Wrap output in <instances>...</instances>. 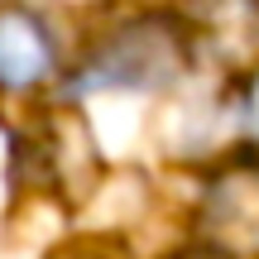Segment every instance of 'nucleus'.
I'll use <instances>...</instances> for the list:
<instances>
[{
	"label": "nucleus",
	"instance_id": "obj_1",
	"mask_svg": "<svg viewBox=\"0 0 259 259\" xmlns=\"http://www.w3.org/2000/svg\"><path fill=\"white\" fill-rule=\"evenodd\" d=\"M192 29L178 15H135L92 48L67 92H163L192 67Z\"/></svg>",
	"mask_w": 259,
	"mask_h": 259
},
{
	"label": "nucleus",
	"instance_id": "obj_2",
	"mask_svg": "<svg viewBox=\"0 0 259 259\" xmlns=\"http://www.w3.org/2000/svg\"><path fill=\"white\" fill-rule=\"evenodd\" d=\"M197 231H202L206 250L226 259L259 254V149L221 163L206 178Z\"/></svg>",
	"mask_w": 259,
	"mask_h": 259
},
{
	"label": "nucleus",
	"instance_id": "obj_3",
	"mask_svg": "<svg viewBox=\"0 0 259 259\" xmlns=\"http://www.w3.org/2000/svg\"><path fill=\"white\" fill-rule=\"evenodd\" d=\"M58 77V38L24 0H0V92L34 96Z\"/></svg>",
	"mask_w": 259,
	"mask_h": 259
},
{
	"label": "nucleus",
	"instance_id": "obj_4",
	"mask_svg": "<svg viewBox=\"0 0 259 259\" xmlns=\"http://www.w3.org/2000/svg\"><path fill=\"white\" fill-rule=\"evenodd\" d=\"M240 130L254 139V149H259V72L245 82V96H240Z\"/></svg>",
	"mask_w": 259,
	"mask_h": 259
},
{
	"label": "nucleus",
	"instance_id": "obj_5",
	"mask_svg": "<svg viewBox=\"0 0 259 259\" xmlns=\"http://www.w3.org/2000/svg\"><path fill=\"white\" fill-rule=\"evenodd\" d=\"M178 259H226V254H216V250H206V245H197V250H187V254H178Z\"/></svg>",
	"mask_w": 259,
	"mask_h": 259
}]
</instances>
